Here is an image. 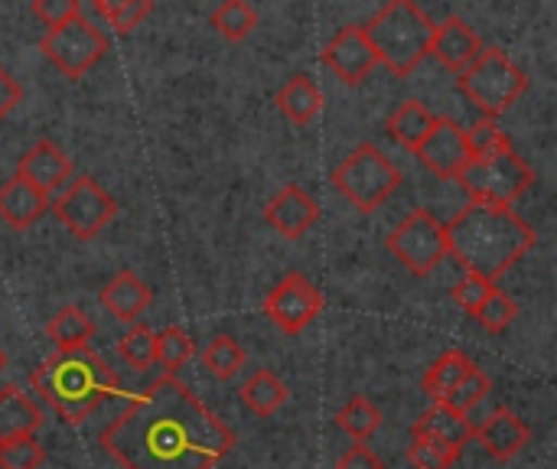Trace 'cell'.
Listing matches in <instances>:
<instances>
[{"mask_svg": "<svg viewBox=\"0 0 557 469\" xmlns=\"http://www.w3.org/2000/svg\"><path fill=\"white\" fill-rule=\"evenodd\" d=\"M414 157L421 160V166H428L434 176L441 180H457L463 173V166L470 163V150H467V134L454 118H437L434 131L428 134V140L414 150Z\"/></svg>", "mask_w": 557, "mask_h": 469, "instance_id": "cell-13", "label": "cell"}, {"mask_svg": "<svg viewBox=\"0 0 557 469\" xmlns=\"http://www.w3.org/2000/svg\"><path fill=\"white\" fill-rule=\"evenodd\" d=\"M490 333H506L516 320H519V304L506 294V291H499V287H493V294L486 297V304L473 313Z\"/></svg>", "mask_w": 557, "mask_h": 469, "instance_id": "cell-33", "label": "cell"}, {"mask_svg": "<svg viewBox=\"0 0 557 469\" xmlns=\"http://www.w3.org/2000/svg\"><path fill=\"white\" fill-rule=\"evenodd\" d=\"M193 356H196V346H193V340L186 336V330L166 326V330L153 333V362L163 366L166 375L180 372Z\"/></svg>", "mask_w": 557, "mask_h": 469, "instance_id": "cell-29", "label": "cell"}, {"mask_svg": "<svg viewBox=\"0 0 557 469\" xmlns=\"http://www.w3.org/2000/svg\"><path fill=\"white\" fill-rule=\"evenodd\" d=\"M486 46L480 42V36L470 29L467 20L460 16H447L444 23H434V33H431V46H428V55H434L444 69H450L454 75L467 72L476 55L483 52Z\"/></svg>", "mask_w": 557, "mask_h": 469, "instance_id": "cell-15", "label": "cell"}, {"mask_svg": "<svg viewBox=\"0 0 557 469\" xmlns=\"http://www.w3.org/2000/svg\"><path fill=\"white\" fill-rule=\"evenodd\" d=\"M493 287L496 284H490V281H483V277H473V274H463L457 284H454V291H450V297H454V304L457 307H463L470 317L486 304V297L493 294Z\"/></svg>", "mask_w": 557, "mask_h": 469, "instance_id": "cell-37", "label": "cell"}, {"mask_svg": "<svg viewBox=\"0 0 557 469\" xmlns=\"http://www.w3.org/2000/svg\"><path fill=\"white\" fill-rule=\"evenodd\" d=\"M150 10H153V0H131L121 13H114L108 23L114 26V33L127 36V33H134V29L150 16Z\"/></svg>", "mask_w": 557, "mask_h": 469, "instance_id": "cell-39", "label": "cell"}, {"mask_svg": "<svg viewBox=\"0 0 557 469\" xmlns=\"http://www.w3.org/2000/svg\"><path fill=\"white\" fill-rule=\"evenodd\" d=\"M388 251L418 277H428L437 271L450 255H447V229L437 222L428 209H414L392 235H388Z\"/></svg>", "mask_w": 557, "mask_h": 469, "instance_id": "cell-9", "label": "cell"}, {"mask_svg": "<svg viewBox=\"0 0 557 469\" xmlns=\"http://www.w3.org/2000/svg\"><path fill=\"white\" fill-rule=\"evenodd\" d=\"M39 49L65 78H82L88 69H95L104 59L108 36L95 23H88L85 16H75V20L49 29L42 36Z\"/></svg>", "mask_w": 557, "mask_h": 469, "instance_id": "cell-10", "label": "cell"}, {"mask_svg": "<svg viewBox=\"0 0 557 469\" xmlns=\"http://www.w3.org/2000/svg\"><path fill=\"white\" fill-rule=\"evenodd\" d=\"M264 219H268V225H271L277 235H284L287 242H297V238H304V235L317 225L320 206H317V199H313L304 186L287 183V186L264 206Z\"/></svg>", "mask_w": 557, "mask_h": 469, "instance_id": "cell-14", "label": "cell"}, {"mask_svg": "<svg viewBox=\"0 0 557 469\" xmlns=\"http://www.w3.org/2000/svg\"><path fill=\"white\" fill-rule=\"evenodd\" d=\"M323 313V294L317 291V284L300 274V271H290L284 274L271 294L264 297V317L287 336H297L304 333L317 317Z\"/></svg>", "mask_w": 557, "mask_h": 469, "instance_id": "cell-11", "label": "cell"}, {"mask_svg": "<svg viewBox=\"0 0 557 469\" xmlns=\"http://www.w3.org/2000/svg\"><path fill=\"white\" fill-rule=\"evenodd\" d=\"M49 212V196L42 189H36L33 183H26L23 176H10L0 186V222L23 232L29 225H36L42 215Z\"/></svg>", "mask_w": 557, "mask_h": 469, "instance_id": "cell-19", "label": "cell"}, {"mask_svg": "<svg viewBox=\"0 0 557 469\" xmlns=\"http://www.w3.org/2000/svg\"><path fill=\"white\" fill-rule=\"evenodd\" d=\"M457 183L470 193L473 202L512 209V202L532 189L535 170L516 150H503L486 160H470L463 173L457 176Z\"/></svg>", "mask_w": 557, "mask_h": 469, "instance_id": "cell-7", "label": "cell"}, {"mask_svg": "<svg viewBox=\"0 0 557 469\" xmlns=\"http://www.w3.org/2000/svg\"><path fill=\"white\" fill-rule=\"evenodd\" d=\"M245 362H248V356H245V349L232 340V336H215L206 349H202V366H206V372L212 375V379H219V382H232L242 369H245Z\"/></svg>", "mask_w": 557, "mask_h": 469, "instance_id": "cell-27", "label": "cell"}, {"mask_svg": "<svg viewBox=\"0 0 557 469\" xmlns=\"http://www.w3.org/2000/svg\"><path fill=\"white\" fill-rule=\"evenodd\" d=\"M29 382L65 424H82L117 392L111 369L88 349L49 356Z\"/></svg>", "mask_w": 557, "mask_h": 469, "instance_id": "cell-3", "label": "cell"}, {"mask_svg": "<svg viewBox=\"0 0 557 469\" xmlns=\"http://www.w3.org/2000/svg\"><path fill=\"white\" fill-rule=\"evenodd\" d=\"M467 134V150H470V160H486V157H496L503 150H512V140L509 134L496 124V118H480L473 127H463Z\"/></svg>", "mask_w": 557, "mask_h": 469, "instance_id": "cell-31", "label": "cell"}, {"mask_svg": "<svg viewBox=\"0 0 557 469\" xmlns=\"http://www.w3.org/2000/svg\"><path fill=\"white\" fill-rule=\"evenodd\" d=\"M411 437H434V441H444V444H454L463 451L473 437V424L467 421V415H457L447 405H431L414 421Z\"/></svg>", "mask_w": 557, "mask_h": 469, "instance_id": "cell-21", "label": "cell"}, {"mask_svg": "<svg viewBox=\"0 0 557 469\" xmlns=\"http://www.w3.org/2000/svg\"><path fill=\"white\" fill-rule=\"evenodd\" d=\"M460 447L434 441V437H411L408 447V460L414 469H450L460 460Z\"/></svg>", "mask_w": 557, "mask_h": 469, "instance_id": "cell-32", "label": "cell"}, {"mask_svg": "<svg viewBox=\"0 0 557 469\" xmlns=\"http://www.w3.org/2000/svg\"><path fill=\"white\" fill-rule=\"evenodd\" d=\"M101 447L124 469H212L235 434L180 379L163 375L101 431Z\"/></svg>", "mask_w": 557, "mask_h": 469, "instance_id": "cell-1", "label": "cell"}, {"mask_svg": "<svg viewBox=\"0 0 557 469\" xmlns=\"http://www.w3.org/2000/svg\"><path fill=\"white\" fill-rule=\"evenodd\" d=\"M7 369V356H3V349H0V372Z\"/></svg>", "mask_w": 557, "mask_h": 469, "instance_id": "cell-43", "label": "cell"}, {"mask_svg": "<svg viewBox=\"0 0 557 469\" xmlns=\"http://www.w3.org/2000/svg\"><path fill=\"white\" fill-rule=\"evenodd\" d=\"M336 424H339L343 434H349L356 444H366V441L382 428V411H379L369 398L356 395V398H349V402L339 408Z\"/></svg>", "mask_w": 557, "mask_h": 469, "instance_id": "cell-28", "label": "cell"}, {"mask_svg": "<svg viewBox=\"0 0 557 469\" xmlns=\"http://www.w3.org/2000/svg\"><path fill=\"white\" fill-rule=\"evenodd\" d=\"M16 176H23L26 183H33L36 189H42L49 196V193L62 189L72 180V157L52 140H36L20 157Z\"/></svg>", "mask_w": 557, "mask_h": 469, "instance_id": "cell-16", "label": "cell"}, {"mask_svg": "<svg viewBox=\"0 0 557 469\" xmlns=\"http://www.w3.org/2000/svg\"><path fill=\"white\" fill-rule=\"evenodd\" d=\"M473 437L483 444V451H486L493 460L509 464V460H516V457L525 451L532 431L525 428V421H522L519 415L499 408V411H493L480 428H473Z\"/></svg>", "mask_w": 557, "mask_h": 469, "instance_id": "cell-17", "label": "cell"}, {"mask_svg": "<svg viewBox=\"0 0 557 469\" xmlns=\"http://www.w3.org/2000/svg\"><path fill=\"white\" fill-rule=\"evenodd\" d=\"M98 300H101V307H104L114 320H121V323H137L140 313H147V307L153 304V287H150L144 277H137L134 271H121V274H114V277L101 287Z\"/></svg>", "mask_w": 557, "mask_h": 469, "instance_id": "cell-18", "label": "cell"}, {"mask_svg": "<svg viewBox=\"0 0 557 469\" xmlns=\"http://www.w3.org/2000/svg\"><path fill=\"white\" fill-rule=\"evenodd\" d=\"M320 62L343 82V85H362L375 65H379V55L366 36L362 26H343L320 52Z\"/></svg>", "mask_w": 557, "mask_h": 469, "instance_id": "cell-12", "label": "cell"}, {"mask_svg": "<svg viewBox=\"0 0 557 469\" xmlns=\"http://www.w3.org/2000/svg\"><path fill=\"white\" fill-rule=\"evenodd\" d=\"M242 405L258 418H271L287 405V385L271 369H261L242 385Z\"/></svg>", "mask_w": 557, "mask_h": 469, "instance_id": "cell-26", "label": "cell"}, {"mask_svg": "<svg viewBox=\"0 0 557 469\" xmlns=\"http://www.w3.org/2000/svg\"><path fill=\"white\" fill-rule=\"evenodd\" d=\"M46 336L52 340L55 353H75V349H88V343L95 340V323L88 320L85 310L65 304L52 313V320L46 323Z\"/></svg>", "mask_w": 557, "mask_h": 469, "instance_id": "cell-23", "label": "cell"}, {"mask_svg": "<svg viewBox=\"0 0 557 469\" xmlns=\"http://www.w3.org/2000/svg\"><path fill=\"white\" fill-rule=\"evenodd\" d=\"M447 229V255L490 284H496L509 268H516L539 242V232L506 206L470 202Z\"/></svg>", "mask_w": 557, "mask_h": 469, "instance_id": "cell-2", "label": "cell"}, {"mask_svg": "<svg viewBox=\"0 0 557 469\" xmlns=\"http://www.w3.org/2000/svg\"><path fill=\"white\" fill-rule=\"evenodd\" d=\"M46 415L42 408L20 388L7 385L0 392V441H10V437H29L42 428Z\"/></svg>", "mask_w": 557, "mask_h": 469, "instance_id": "cell-20", "label": "cell"}, {"mask_svg": "<svg viewBox=\"0 0 557 469\" xmlns=\"http://www.w3.org/2000/svg\"><path fill=\"white\" fill-rule=\"evenodd\" d=\"M333 186L339 189L343 199H349L359 212H375L382 209L392 193L401 186V170L375 147V144H359L349 150V157L333 170Z\"/></svg>", "mask_w": 557, "mask_h": 469, "instance_id": "cell-5", "label": "cell"}, {"mask_svg": "<svg viewBox=\"0 0 557 469\" xmlns=\"http://www.w3.org/2000/svg\"><path fill=\"white\" fill-rule=\"evenodd\" d=\"M490 388H493V382H490V375L486 372H480V369H473L441 405H447L450 411H457V415H467V411H473L486 395H490Z\"/></svg>", "mask_w": 557, "mask_h": 469, "instance_id": "cell-35", "label": "cell"}, {"mask_svg": "<svg viewBox=\"0 0 557 469\" xmlns=\"http://www.w3.org/2000/svg\"><path fill=\"white\" fill-rule=\"evenodd\" d=\"M336 469H385V464H382L366 444H356V447H349V451L339 457Z\"/></svg>", "mask_w": 557, "mask_h": 469, "instance_id": "cell-40", "label": "cell"}, {"mask_svg": "<svg viewBox=\"0 0 557 469\" xmlns=\"http://www.w3.org/2000/svg\"><path fill=\"white\" fill-rule=\"evenodd\" d=\"M212 26H215L225 39L238 42V39H245V36L255 33L258 13H255V7H251L248 0H222L219 10L212 13Z\"/></svg>", "mask_w": 557, "mask_h": 469, "instance_id": "cell-30", "label": "cell"}, {"mask_svg": "<svg viewBox=\"0 0 557 469\" xmlns=\"http://www.w3.org/2000/svg\"><path fill=\"white\" fill-rule=\"evenodd\" d=\"M476 366H473V359L467 356V353H460V349H450V353H444L441 359H434V366L424 372V379H421V388L428 392V398H434V405H441L470 372H473Z\"/></svg>", "mask_w": 557, "mask_h": 469, "instance_id": "cell-25", "label": "cell"}, {"mask_svg": "<svg viewBox=\"0 0 557 469\" xmlns=\"http://www.w3.org/2000/svg\"><path fill=\"white\" fill-rule=\"evenodd\" d=\"M529 88L525 72L499 49L490 46L476 55V62L460 72V91L486 114L496 118L503 111H509Z\"/></svg>", "mask_w": 557, "mask_h": 469, "instance_id": "cell-6", "label": "cell"}, {"mask_svg": "<svg viewBox=\"0 0 557 469\" xmlns=\"http://www.w3.org/2000/svg\"><path fill=\"white\" fill-rule=\"evenodd\" d=\"M323 104H326L323 91H320V88L313 85V78H307V75H294V78L277 91V108H281V114H284L290 124H297V127L310 124V121L323 111Z\"/></svg>", "mask_w": 557, "mask_h": 469, "instance_id": "cell-24", "label": "cell"}, {"mask_svg": "<svg viewBox=\"0 0 557 469\" xmlns=\"http://www.w3.org/2000/svg\"><path fill=\"white\" fill-rule=\"evenodd\" d=\"M33 13H36V20H42L49 29H55V26L75 20V16H82L78 0H33Z\"/></svg>", "mask_w": 557, "mask_h": 469, "instance_id": "cell-38", "label": "cell"}, {"mask_svg": "<svg viewBox=\"0 0 557 469\" xmlns=\"http://www.w3.org/2000/svg\"><path fill=\"white\" fill-rule=\"evenodd\" d=\"M42 460H46V451L36 441V434L0 441V469H39Z\"/></svg>", "mask_w": 557, "mask_h": 469, "instance_id": "cell-34", "label": "cell"}, {"mask_svg": "<svg viewBox=\"0 0 557 469\" xmlns=\"http://www.w3.org/2000/svg\"><path fill=\"white\" fill-rule=\"evenodd\" d=\"M117 353L127 366L150 369L153 366V333L140 323H131V330L117 340Z\"/></svg>", "mask_w": 557, "mask_h": 469, "instance_id": "cell-36", "label": "cell"}, {"mask_svg": "<svg viewBox=\"0 0 557 469\" xmlns=\"http://www.w3.org/2000/svg\"><path fill=\"white\" fill-rule=\"evenodd\" d=\"M434 124H437V118L428 111V104L418 101V98H408V101H401V104L392 111V118H388V134H392L395 144H401L405 150L414 153V150L428 140V134L434 131Z\"/></svg>", "mask_w": 557, "mask_h": 469, "instance_id": "cell-22", "label": "cell"}, {"mask_svg": "<svg viewBox=\"0 0 557 469\" xmlns=\"http://www.w3.org/2000/svg\"><path fill=\"white\" fill-rule=\"evenodd\" d=\"M52 215L59 225H65L78 242H91L95 235H101V229L108 222H114L117 215V202L114 196L91 176H75L52 202H49Z\"/></svg>", "mask_w": 557, "mask_h": 469, "instance_id": "cell-8", "label": "cell"}, {"mask_svg": "<svg viewBox=\"0 0 557 469\" xmlns=\"http://www.w3.org/2000/svg\"><path fill=\"white\" fill-rule=\"evenodd\" d=\"M23 101V88H20V82L0 65V121L16 108Z\"/></svg>", "mask_w": 557, "mask_h": 469, "instance_id": "cell-41", "label": "cell"}, {"mask_svg": "<svg viewBox=\"0 0 557 469\" xmlns=\"http://www.w3.org/2000/svg\"><path fill=\"white\" fill-rule=\"evenodd\" d=\"M91 3H95V10H98L104 20H111V16H114V13H121L131 0H91Z\"/></svg>", "mask_w": 557, "mask_h": 469, "instance_id": "cell-42", "label": "cell"}, {"mask_svg": "<svg viewBox=\"0 0 557 469\" xmlns=\"http://www.w3.org/2000/svg\"><path fill=\"white\" fill-rule=\"evenodd\" d=\"M379 62L392 75L408 78L428 55L434 20L414 0H388L369 26H362Z\"/></svg>", "mask_w": 557, "mask_h": 469, "instance_id": "cell-4", "label": "cell"}]
</instances>
